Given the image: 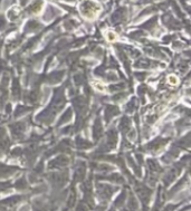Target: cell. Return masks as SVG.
Returning <instances> with one entry per match:
<instances>
[{
    "instance_id": "2",
    "label": "cell",
    "mask_w": 191,
    "mask_h": 211,
    "mask_svg": "<svg viewBox=\"0 0 191 211\" xmlns=\"http://www.w3.org/2000/svg\"><path fill=\"white\" fill-rule=\"evenodd\" d=\"M115 38H116V36H115V34H114V32H111V31H110V32H107V39H108V40H111V41H112V40H114Z\"/></svg>"
},
{
    "instance_id": "1",
    "label": "cell",
    "mask_w": 191,
    "mask_h": 211,
    "mask_svg": "<svg viewBox=\"0 0 191 211\" xmlns=\"http://www.w3.org/2000/svg\"><path fill=\"white\" fill-rule=\"evenodd\" d=\"M168 82H169V84L172 85V86H175L179 84V80L177 76H174V75H170L169 77H168Z\"/></svg>"
}]
</instances>
